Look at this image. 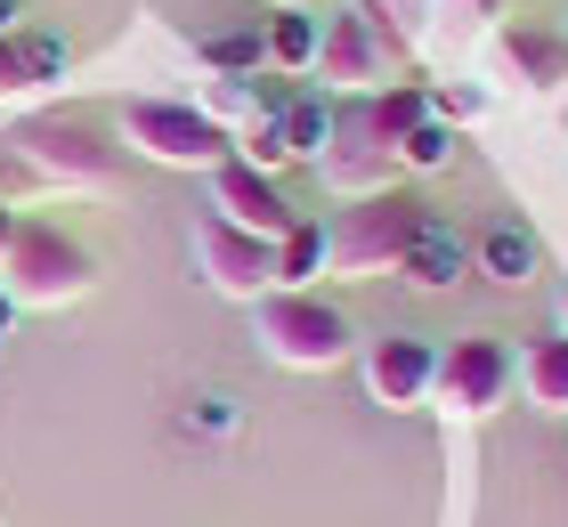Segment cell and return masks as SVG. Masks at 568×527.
Instances as JSON below:
<instances>
[{
  "mask_svg": "<svg viewBox=\"0 0 568 527\" xmlns=\"http://www.w3.org/2000/svg\"><path fill=\"white\" fill-rule=\"evenodd\" d=\"M455 146H463V130H455V122H438V114H423V122L398 139V171H406V179H430V171H447V163H455Z\"/></svg>",
  "mask_w": 568,
  "mask_h": 527,
  "instance_id": "ffe728a7",
  "label": "cell"
},
{
  "mask_svg": "<svg viewBox=\"0 0 568 527\" xmlns=\"http://www.w3.org/2000/svg\"><path fill=\"white\" fill-rule=\"evenodd\" d=\"M471 9H479V17H504V0H471Z\"/></svg>",
  "mask_w": 568,
  "mask_h": 527,
  "instance_id": "4316f807",
  "label": "cell"
},
{
  "mask_svg": "<svg viewBox=\"0 0 568 527\" xmlns=\"http://www.w3.org/2000/svg\"><path fill=\"white\" fill-rule=\"evenodd\" d=\"M203 65H212L220 82H252V73H268V33H261V24L212 33V41H203Z\"/></svg>",
  "mask_w": 568,
  "mask_h": 527,
  "instance_id": "d6986e66",
  "label": "cell"
},
{
  "mask_svg": "<svg viewBox=\"0 0 568 527\" xmlns=\"http://www.w3.org/2000/svg\"><path fill=\"white\" fill-rule=\"evenodd\" d=\"M560 333H568V293H560Z\"/></svg>",
  "mask_w": 568,
  "mask_h": 527,
  "instance_id": "83f0119b",
  "label": "cell"
},
{
  "mask_svg": "<svg viewBox=\"0 0 568 527\" xmlns=\"http://www.w3.org/2000/svg\"><path fill=\"white\" fill-rule=\"evenodd\" d=\"M511 389H520V349L496 333H463L438 349V389L430 398L447 406V414H496Z\"/></svg>",
  "mask_w": 568,
  "mask_h": 527,
  "instance_id": "52a82bcc",
  "label": "cell"
},
{
  "mask_svg": "<svg viewBox=\"0 0 568 527\" xmlns=\"http://www.w3.org/2000/svg\"><path fill=\"white\" fill-rule=\"evenodd\" d=\"M438 220V211L406 188H374V195H349L342 211L325 220V235H333V276H398V260H406V244Z\"/></svg>",
  "mask_w": 568,
  "mask_h": 527,
  "instance_id": "7a4b0ae2",
  "label": "cell"
},
{
  "mask_svg": "<svg viewBox=\"0 0 568 527\" xmlns=\"http://www.w3.org/2000/svg\"><path fill=\"white\" fill-rule=\"evenodd\" d=\"M268 9H325V0H268Z\"/></svg>",
  "mask_w": 568,
  "mask_h": 527,
  "instance_id": "484cf974",
  "label": "cell"
},
{
  "mask_svg": "<svg viewBox=\"0 0 568 527\" xmlns=\"http://www.w3.org/2000/svg\"><path fill=\"white\" fill-rule=\"evenodd\" d=\"M252 341L284 365V374H333V365L357 357V325L325 293H261L252 301Z\"/></svg>",
  "mask_w": 568,
  "mask_h": 527,
  "instance_id": "3957f363",
  "label": "cell"
},
{
  "mask_svg": "<svg viewBox=\"0 0 568 527\" xmlns=\"http://www.w3.org/2000/svg\"><path fill=\"white\" fill-rule=\"evenodd\" d=\"M24 24V0H0V33H17Z\"/></svg>",
  "mask_w": 568,
  "mask_h": 527,
  "instance_id": "cb8c5ba5",
  "label": "cell"
},
{
  "mask_svg": "<svg viewBox=\"0 0 568 527\" xmlns=\"http://www.w3.org/2000/svg\"><path fill=\"white\" fill-rule=\"evenodd\" d=\"M122 146L146 154V163H163V171H220L227 154H236V130L212 122L195 98H122Z\"/></svg>",
  "mask_w": 568,
  "mask_h": 527,
  "instance_id": "5b68a950",
  "label": "cell"
},
{
  "mask_svg": "<svg viewBox=\"0 0 568 527\" xmlns=\"http://www.w3.org/2000/svg\"><path fill=\"white\" fill-rule=\"evenodd\" d=\"M98 284V252L73 227L41 220V211H17V235L0 252V293L9 308H65Z\"/></svg>",
  "mask_w": 568,
  "mask_h": 527,
  "instance_id": "6da1fadb",
  "label": "cell"
},
{
  "mask_svg": "<svg viewBox=\"0 0 568 527\" xmlns=\"http://www.w3.org/2000/svg\"><path fill=\"white\" fill-rule=\"evenodd\" d=\"M471 276L504 284V293H520V284H536V235L520 220H496L471 235Z\"/></svg>",
  "mask_w": 568,
  "mask_h": 527,
  "instance_id": "9a60e30c",
  "label": "cell"
},
{
  "mask_svg": "<svg viewBox=\"0 0 568 527\" xmlns=\"http://www.w3.org/2000/svg\"><path fill=\"white\" fill-rule=\"evenodd\" d=\"M496 58L520 90H568V33H552V24H504Z\"/></svg>",
  "mask_w": 568,
  "mask_h": 527,
  "instance_id": "8fae6325",
  "label": "cell"
},
{
  "mask_svg": "<svg viewBox=\"0 0 568 527\" xmlns=\"http://www.w3.org/2000/svg\"><path fill=\"white\" fill-rule=\"evenodd\" d=\"M9 146L24 154V171L41 188H114L122 179V130H106L98 114H33L9 130Z\"/></svg>",
  "mask_w": 568,
  "mask_h": 527,
  "instance_id": "277c9868",
  "label": "cell"
},
{
  "mask_svg": "<svg viewBox=\"0 0 568 527\" xmlns=\"http://www.w3.org/2000/svg\"><path fill=\"white\" fill-rule=\"evenodd\" d=\"M49 82H65V41L41 33V24H17L0 33V98H33Z\"/></svg>",
  "mask_w": 568,
  "mask_h": 527,
  "instance_id": "4fadbf2b",
  "label": "cell"
},
{
  "mask_svg": "<svg viewBox=\"0 0 568 527\" xmlns=\"http://www.w3.org/2000/svg\"><path fill=\"white\" fill-rule=\"evenodd\" d=\"M398 276L415 284V293H455V284L471 276V235H463L455 220H430V227L415 235V244H406Z\"/></svg>",
  "mask_w": 568,
  "mask_h": 527,
  "instance_id": "7c38bea8",
  "label": "cell"
},
{
  "mask_svg": "<svg viewBox=\"0 0 568 527\" xmlns=\"http://www.w3.org/2000/svg\"><path fill=\"white\" fill-rule=\"evenodd\" d=\"M24 195H41V179L24 171V154L0 139V203H24Z\"/></svg>",
  "mask_w": 568,
  "mask_h": 527,
  "instance_id": "603a6c76",
  "label": "cell"
},
{
  "mask_svg": "<svg viewBox=\"0 0 568 527\" xmlns=\"http://www.w3.org/2000/svg\"><path fill=\"white\" fill-rule=\"evenodd\" d=\"M9 235H17V203H0V252H9Z\"/></svg>",
  "mask_w": 568,
  "mask_h": 527,
  "instance_id": "d4e9b609",
  "label": "cell"
},
{
  "mask_svg": "<svg viewBox=\"0 0 568 527\" xmlns=\"http://www.w3.org/2000/svg\"><path fill=\"white\" fill-rule=\"evenodd\" d=\"M479 105H487V98H479L471 82H430V114H438V122H471Z\"/></svg>",
  "mask_w": 568,
  "mask_h": 527,
  "instance_id": "7402d4cb",
  "label": "cell"
},
{
  "mask_svg": "<svg viewBox=\"0 0 568 527\" xmlns=\"http://www.w3.org/2000/svg\"><path fill=\"white\" fill-rule=\"evenodd\" d=\"M276 122H284V146H293V163H317L325 139H333V98L308 82V90H293V98L276 105Z\"/></svg>",
  "mask_w": 568,
  "mask_h": 527,
  "instance_id": "ac0fdd59",
  "label": "cell"
},
{
  "mask_svg": "<svg viewBox=\"0 0 568 527\" xmlns=\"http://www.w3.org/2000/svg\"><path fill=\"white\" fill-rule=\"evenodd\" d=\"M357 382H366V398L374 406H430V389H438V349L423 333H374L366 349H357Z\"/></svg>",
  "mask_w": 568,
  "mask_h": 527,
  "instance_id": "9c48e42d",
  "label": "cell"
},
{
  "mask_svg": "<svg viewBox=\"0 0 568 527\" xmlns=\"http://www.w3.org/2000/svg\"><path fill=\"white\" fill-rule=\"evenodd\" d=\"M203 179H212V211H220V220H236V227H252V235H268V244L301 220L293 195H284L268 171H252L244 154H227V163H220V171H203Z\"/></svg>",
  "mask_w": 568,
  "mask_h": 527,
  "instance_id": "30bf717a",
  "label": "cell"
},
{
  "mask_svg": "<svg viewBox=\"0 0 568 527\" xmlns=\"http://www.w3.org/2000/svg\"><path fill=\"white\" fill-rule=\"evenodd\" d=\"M333 268V235H325V220H293L276 235V284L284 293H317V276Z\"/></svg>",
  "mask_w": 568,
  "mask_h": 527,
  "instance_id": "2e32d148",
  "label": "cell"
},
{
  "mask_svg": "<svg viewBox=\"0 0 568 527\" xmlns=\"http://www.w3.org/2000/svg\"><path fill=\"white\" fill-rule=\"evenodd\" d=\"M520 389H528V406L568 414V333H560V325L520 349Z\"/></svg>",
  "mask_w": 568,
  "mask_h": 527,
  "instance_id": "e0dca14e",
  "label": "cell"
},
{
  "mask_svg": "<svg viewBox=\"0 0 568 527\" xmlns=\"http://www.w3.org/2000/svg\"><path fill=\"white\" fill-rule=\"evenodd\" d=\"M390 73H398V33L382 24L374 0H349V9L325 17L317 73H308L325 98H374V90H390Z\"/></svg>",
  "mask_w": 568,
  "mask_h": 527,
  "instance_id": "8992f818",
  "label": "cell"
},
{
  "mask_svg": "<svg viewBox=\"0 0 568 527\" xmlns=\"http://www.w3.org/2000/svg\"><path fill=\"white\" fill-rule=\"evenodd\" d=\"M261 33H268V73H284V82H308V73H317L325 9H268Z\"/></svg>",
  "mask_w": 568,
  "mask_h": 527,
  "instance_id": "5bb4252c",
  "label": "cell"
},
{
  "mask_svg": "<svg viewBox=\"0 0 568 527\" xmlns=\"http://www.w3.org/2000/svg\"><path fill=\"white\" fill-rule=\"evenodd\" d=\"M236 422H244V406L227 398V389H203V398L187 406V430H203V438H227Z\"/></svg>",
  "mask_w": 568,
  "mask_h": 527,
  "instance_id": "44dd1931",
  "label": "cell"
},
{
  "mask_svg": "<svg viewBox=\"0 0 568 527\" xmlns=\"http://www.w3.org/2000/svg\"><path fill=\"white\" fill-rule=\"evenodd\" d=\"M195 268L227 301L276 293V244H268V235H252V227H236V220H220V211H203V220H195Z\"/></svg>",
  "mask_w": 568,
  "mask_h": 527,
  "instance_id": "ba28073f",
  "label": "cell"
}]
</instances>
